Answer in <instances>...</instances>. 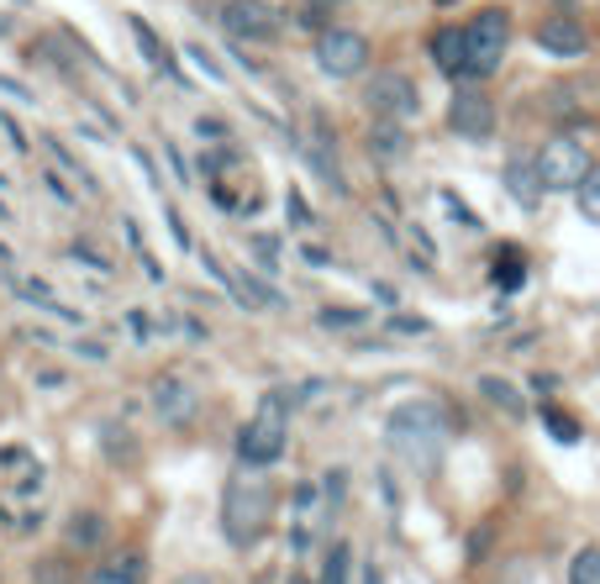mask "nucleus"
I'll return each mask as SVG.
<instances>
[{
  "instance_id": "f257e3e1",
  "label": "nucleus",
  "mask_w": 600,
  "mask_h": 584,
  "mask_svg": "<svg viewBox=\"0 0 600 584\" xmlns=\"http://www.w3.org/2000/svg\"><path fill=\"white\" fill-rule=\"evenodd\" d=\"M274 522V479L264 468H248L242 464L227 490H221V532L232 548H253Z\"/></svg>"
},
{
  "instance_id": "2eb2a0df",
  "label": "nucleus",
  "mask_w": 600,
  "mask_h": 584,
  "mask_svg": "<svg viewBox=\"0 0 600 584\" xmlns=\"http://www.w3.org/2000/svg\"><path fill=\"white\" fill-rule=\"evenodd\" d=\"M475 390H480V395L495 410H501V416H511V421H521V416H527V395H521L511 380H501V374H480V380H475Z\"/></svg>"
},
{
  "instance_id": "9b49d317",
  "label": "nucleus",
  "mask_w": 600,
  "mask_h": 584,
  "mask_svg": "<svg viewBox=\"0 0 600 584\" xmlns=\"http://www.w3.org/2000/svg\"><path fill=\"white\" fill-rule=\"evenodd\" d=\"M532 37H538V48L548 59H585L590 53V32H585L579 16H542Z\"/></svg>"
},
{
  "instance_id": "1a4fd4ad",
  "label": "nucleus",
  "mask_w": 600,
  "mask_h": 584,
  "mask_svg": "<svg viewBox=\"0 0 600 584\" xmlns=\"http://www.w3.org/2000/svg\"><path fill=\"white\" fill-rule=\"evenodd\" d=\"M221 27L232 32L238 43H274L285 32V22L274 16V5H264V0H227L221 5Z\"/></svg>"
},
{
  "instance_id": "f03ea898",
  "label": "nucleus",
  "mask_w": 600,
  "mask_h": 584,
  "mask_svg": "<svg viewBox=\"0 0 600 584\" xmlns=\"http://www.w3.org/2000/svg\"><path fill=\"white\" fill-rule=\"evenodd\" d=\"M290 410H296V390H269L259 410L242 421L238 432V464L248 468H269L285 458V442H290Z\"/></svg>"
},
{
  "instance_id": "7c9ffc66",
  "label": "nucleus",
  "mask_w": 600,
  "mask_h": 584,
  "mask_svg": "<svg viewBox=\"0 0 600 584\" xmlns=\"http://www.w3.org/2000/svg\"><path fill=\"white\" fill-rule=\"evenodd\" d=\"M285 205H290V216H296V222H311V211H305V201H300L296 190H290V201H285Z\"/></svg>"
},
{
  "instance_id": "f3484780",
  "label": "nucleus",
  "mask_w": 600,
  "mask_h": 584,
  "mask_svg": "<svg viewBox=\"0 0 600 584\" xmlns=\"http://www.w3.org/2000/svg\"><path fill=\"white\" fill-rule=\"evenodd\" d=\"M127 32L137 37V48H143V59L153 63V69H169V74H180V63H175V53H169V43L158 37V32L143 22V16H127Z\"/></svg>"
},
{
  "instance_id": "aec40b11",
  "label": "nucleus",
  "mask_w": 600,
  "mask_h": 584,
  "mask_svg": "<svg viewBox=\"0 0 600 584\" xmlns=\"http://www.w3.org/2000/svg\"><path fill=\"white\" fill-rule=\"evenodd\" d=\"M348 569H353V548L332 543L327 558H322V584H348Z\"/></svg>"
},
{
  "instance_id": "0eeeda50",
  "label": "nucleus",
  "mask_w": 600,
  "mask_h": 584,
  "mask_svg": "<svg viewBox=\"0 0 600 584\" xmlns=\"http://www.w3.org/2000/svg\"><path fill=\"white\" fill-rule=\"evenodd\" d=\"M369 37L353 27H327L316 32V69L332 74V80H359L363 69H369Z\"/></svg>"
},
{
  "instance_id": "c85d7f7f",
  "label": "nucleus",
  "mask_w": 600,
  "mask_h": 584,
  "mask_svg": "<svg viewBox=\"0 0 600 584\" xmlns=\"http://www.w3.org/2000/svg\"><path fill=\"white\" fill-rule=\"evenodd\" d=\"M195 132H201V138H227V121H216V117H201V121H195Z\"/></svg>"
},
{
  "instance_id": "423d86ee",
  "label": "nucleus",
  "mask_w": 600,
  "mask_h": 584,
  "mask_svg": "<svg viewBox=\"0 0 600 584\" xmlns=\"http://www.w3.org/2000/svg\"><path fill=\"white\" fill-rule=\"evenodd\" d=\"M363 106L374 121H411L421 111V90L411 74L400 69H380L369 85H363Z\"/></svg>"
},
{
  "instance_id": "a211bd4d",
  "label": "nucleus",
  "mask_w": 600,
  "mask_h": 584,
  "mask_svg": "<svg viewBox=\"0 0 600 584\" xmlns=\"http://www.w3.org/2000/svg\"><path fill=\"white\" fill-rule=\"evenodd\" d=\"M43 147L53 153V164H59V169H69V175L80 179V190H85V195H95V190H100V184H95V175L85 169V164H80V158H74V153H69V147L59 143V138H43Z\"/></svg>"
},
{
  "instance_id": "9d476101",
  "label": "nucleus",
  "mask_w": 600,
  "mask_h": 584,
  "mask_svg": "<svg viewBox=\"0 0 600 584\" xmlns=\"http://www.w3.org/2000/svg\"><path fill=\"white\" fill-rule=\"evenodd\" d=\"M448 127L464 143H490L495 138V100L480 90H458L448 106Z\"/></svg>"
},
{
  "instance_id": "c9c22d12",
  "label": "nucleus",
  "mask_w": 600,
  "mask_h": 584,
  "mask_svg": "<svg viewBox=\"0 0 600 584\" xmlns=\"http://www.w3.org/2000/svg\"><path fill=\"white\" fill-rule=\"evenodd\" d=\"M5 32H11V22H5V16H0V37H5Z\"/></svg>"
},
{
  "instance_id": "5701e85b",
  "label": "nucleus",
  "mask_w": 600,
  "mask_h": 584,
  "mask_svg": "<svg viewBox=\"0 0 600 584\" xmlns=\"http://www.w3.org/2000/svg\"><path fill=\"white\" fill-rule=\"evenodd\" d=\"M95 543H100V516H95V511L74 516V526H69V548H95Z\"/></svg>"
},
{
  "instance_id": "dca6fc26",
  "label": "nucleus",
  "mask_w": 600,
  "mask_h": 584,
  "mask_svg": "<svg viewBox=\"0 0 600 584\" xmlns=\"http://www.w3.org/2000/svg\"><path fill=\"white\" fill-rule=\"evenodd\" d=\"M369 153L385 158V164L406 158V153H411V132H406V121H374V127H369Z\"/></svg>"
},
{
  "instance_id": "4be33fe9",
  "label": "nucleus",
  "mask_w": 600,
  "mask_h": 584,
  "mask_svg": "<svg viewBox=\"0 0 600 584\" xmlns=\"http://www.w3.org/2000/svg\"><path fill=\"white\" fill-rule=\"evenodd\" d=\"M495 285H506V290H516V285H527V259H521V253H501V259H495Z\"/></svg>"
},
{
  "instance_id": "2f4dec72",
  "label": "nucleus",
  "mask_w": 600,
  "mask_h": 584,
  "mask_svg": "<svg viewBox=\"0 0 600 584\" xmlns=\"http://www.w3.org/2000/svg\"><path fill=\"white\" fill-rule=\"evenodd\" d=\"M300 259H305V263H332V259H327V248H311V242L300 248Z\"/></svg>"
},
{
  "instance_id": "4468645a",
  "label": "nucleus",
  "mask_w": 600,
  "mask_h": 584,
  "mask_svg": "<svg viewBox=\"0 0 600 584\" xmlns=\"http://www.w3.org/2000/svg\"><path fill=\"white\" fill-rule=\"evenodd\" d=\"M432 63L448 74V80H464V27H437L432 43H427Z\"/></svg>"
},
{
  "instance_id": "cd10ccee",
  "label": "nucleus",
  "mask_w": 600,
  "mask_h": 584,
  "mask_svg": "<svg viewBox=\"0 0 600 584\" xmlns=\"http://www.w3.org/2000/svg\"><path fill=\"white\" fill-rule=\"evenodd\" d=\"M190 59L201 63V69H206V74H211V80H227V69H221V63H211V53H206V48H190Z\"/></svg>"
},
{
  "instance_id": "72a5a7b5",
  "label": "nucleus",
  "mask_w": 600,
  "mask_h": 584,
  "mask_svg": "<svg viewBox=\"0 0 600 584\" xmlns=\"http://www.w3.org/2000/svg\"><path fill=\"white\" fill-rule=\"evenodd\" d=\"M175 584H216V580H211V574H180Z\"/></svg>"
},
{
  "instance_id": "39448f33",
  "label": "nucleus",
  "mask_w": 600,
  "mask_h": 584,
  "mask_svg": "<svg viewBox=\"0 0 600 584\" xmlns=\"http://www.w3.org/2000/svg\"><path fill=\"white\" fill-rule=\"evenodd\" d=\"M590 169H596L590 147L579 143V138H569V132H559V138H548V143L538 147L542 190H579Z\"/></svg>"
},
{
  "instance_id": "473e14b6",
  "label": "nucleus",
  "mask_w": 600,
  "mask_h": 584,
  "mask_svg": "<svg viewBox=\"0 0 600 584\" xmlns=\"http://www.w3.org/2000/svg\"><path fill=\"white\" fill-rule=\"evenodd\" d=\"M300 5H311V11H337L343 0H300Z\"/></svg>"
},
{
  "instance_id": "b1692460",
  "label": "nucleus",
  "mask_w": 600,
  "mask_h": 584,
  "mask_svg": "<svg viewBox=\"0 0 600 584\" xmlns=\"http://www.w3.org/2000/svg\"><path fill=\"white\" fill-rule=\"evenodd\" d=\"M574 201H579V211H585L590 222H600V164L590 169V175H585V184L574 190Z\"/></svg>"
},
{
  "instance_id": "ddd939ff",
  "label": "nucleus",
  "mask_w": 600,
  "mask_h": 584,
  "mask_svg": "<svg viewBox=\"0 0 600 584\" xmlns=\"http://www.w3.org/2000/svg\"><path fill=\"white\" fill-rule=\"evenodd\" d=\"M143 580H148V563L132 548V553H117V558H106V563H95L85 584H143Z\"/></svg>"
},
{
  "instance_id": "bb28decb",
  "label": "nucleus",
  "mask_w": 600,
  "mask_h": 584,
  "mask_svg": "<svg viewBox=\"0 0 600 584\" xmlns=\"http://www.w3.org/2000/svg\"><path fill=\"white\" fill-rule=\"evenodd\" d=\"M0 132H5V138H11V147H16V153H27V132H22V127H16V117H5V111H0Z\"/></svg>"
},
{
  "instance_id": "6ab92c4d",
  "label": "nucleus",
  "mask_w": 600,
  "mask_h": 584,
  "mask_svg": "<svg viewBox=\"0 0 600 584\" xmlns=\"http://www.w3.org/2000/svg\"><path fill=\"white\" fill-rule=\"evenodd\" d=\"M316 322L327 332H359L369 322V311H359V306H327V311H316Z\"/></svg>"
},
{
  "instance_id": "20e7f679",
  "label": "nucleus",
  "mask_w": 600,
  "mask_h": 584,
  "mask_svg": "<svg viewBox=\"0 0 600 584\" xmlns=\"http://www.w3.org/2000/svg\"><path fill=\"white\" fill-rule=\"evenodd\" d=\"M511 48V11L506 5H480L464 27V80H490Z\"/></svg>"
},
{
  "instance_id": "6e6552de",
  "label": "nucleus",
  "mask_w": 600,
  "mask_h": 584,
  "mask_svg": "<svg viewBox=\"0 0 600 584\" xmlns=\"http://www.w3.org/2000/svg\"><path fill=\"white\" fill-rule=\"evenodd\" d=\"M201 406H206V395H201L195 380H184V374H158L153 380V410H158L164 427H190L201 416Z\"/></svg>"
},
{
  "instance_id": "f8f14e48",
  "label": "nucleus",
  "mask_w": 600,
  "mask_h": 584,
  "mask_svg": "<svg viewBox=\"0 0 600 584\" xmlns=\"http://www.w3.org/2000/svg\"><path fill=\"white\" fill-rule=\"evenodd\" d=\"M506 195L521 205V211H538L542 195H548V190H542V175H538V158H511L506 164Z\"/></svg>"
},
{
  "instance_id": "393cba45",
  "label": "nucleus",
  "mask_w": 600,
  "mask_h": 584,
  "mask_svg": "<svg viewBox=\"0 0 600 584\" xmlns=\"http://www.w3.org/2000/svg\"><path fill=\"white\" fill-rule=\"evenodd\" d=\"M548 427H553V438H559V442H579V421L564 416L559 406H548Z\"/></svg>"
},
{
  "instance_id": "412c9836",
  "label": "nucleus",
  "mask_w": 600,
  "mask_h": 584,
  "mask_svg": "<svg viewBox=\"0 0 600 584\" xmlns=\"http://www.w3.org/2000/svg\"><path fill=\"white\" fill-rule=\"evenodd\" d=\"M569 584H600V543H585L569 563Z\"/></svg>"
},
{
  "instance_id": "7ed1b4c3",
  "label": "nucleus",
  "mask_w": 600,
  "mask_h": 584,
  "mask_svg": "<svg viewBox=\"0 0 600 584\" xmlns=\"http://www.w3.org/2000/svg\"><path fill=\"white\" fill-rule=\"evenodd\" d=\"M385 438H391V448L406 464H432L443 453V442H448V410L437 401H406V406L391 410Z\"/></svg>"
},
{
  "instance_id": "f704fd0d",
  "label": "nucleus",
  "mask_w": 600,
  "mask_h": 584,
  "mask_svg": "<svg viewBox=\"0 0 600 584\" xmlns=\"http://www.w3.org/2000/svg\"><path fill=\"white\" fill-rule=\"evenodd\" d=\"M0 222H5V227H11V222H16V216H11V205L0 201Z\"/></svg>"
},
{
  "instance_id": "c756f323",
  "label": "nucleus",
  "mask_w": 600,
  "mask_h": 584,
  "mask_svg": "<svg viewBox=\"0 0 600 584\" xmlns=\"http://www.w3.org/2000/svg\"><path fill=\"white\" fill-rule=\"evenodd\" d=\"M391 332H427L421 317H391Z\"/></svg>"
},
{
  "instance_id": "a878e982",
  "label": "nucleus",
  "mask_w": 600,
  "mask_h": 584,
  "mask_svg": "<svg viewBox=\"0 0 600 584\" xmlns=\"http://www.w3.org/2000/svg\"><path fill=\"white\" fill-rule=\"evenodd\" d=\"M43 184H48V195H53V201H63V205H80V195H74V190H63V179L53 175V169H43Z\"/></svg>"
}]
</instances>
